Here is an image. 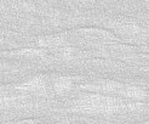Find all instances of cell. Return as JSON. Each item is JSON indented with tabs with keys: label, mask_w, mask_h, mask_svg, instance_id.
<instances>
[{
	"label": "cell",
	"mask_w": 149,
	"mask_h": 124,
	"mask_svg": "<svg viewBox=\"0 0 149 124\" xmlns=\"http://www.w3.org/2000/svg\"><path fill=\"white\" fill-rule=\"evenodd\" d=\"M15 54H17L19 56H24V57H45L46 56V51L42 49H33V48H27V49H22L16 51Z\"/></svg>",
	"instance_id": "cell-6"
},
{
	"label": "cell",
	"mask_w": 149,
	"mask_h": 124,
	"mask_svg": "<svg viewBox=\"0 0 149 124\" xmlns=\"http://www.w3.org/2000/svg\"><path fill=\"white\" fill-rule=\"evenodd\" d=\"M47 86L49 84L45 76H36L19 84L17 89L26 92H33L35 95H46Z\"/></svg>",
	"instance_id": "cell-4"
},
{
	"label": "cell",
	"mask_w": 149,
	"mask_h": 124,
	"mask_svg": "<svg viewBox=\"0 0 149 124\" xmlns=\"http://www.w3.org/2000/svg\"><path fill=\"white\" fill-rule=\"evenodd\" d=\"M144 104L142 102H130L119 97L103 94H86L77 99L69 108L72 112L83 114H116L125 112L142 111Z\"/></svg>",
	"instance_id": "cell-1"
},
{
	"label": "cell",
	"mask_w": 149,
	"mask_h": 124,
	"mask_svg": "<svg viewBox=\"0 0 149 124\" xmlns=\"http://www.w3.org/2000/svg\"><path fill=\"white\" fill-rule=\"evenodd\" d=\"M74 85L73 78L67 77V76H61V77H56L52 82V88L54 91L58 95H64L67 92H69L72 90V88Z\"/></svg>",
	"instance_id": "cell-5"
},
{
	"label": "cell",
	"mask_w": 149,
	"mask_h": 124,
	"mask_svg": "<svg viewBox=\"0 0 149 124\" xmlns=\"http://www.w3.org/2000/svg\"><path fill=\"white\" fill-rule=\"evenodd\" d=\"M81 89H85V90L96 92V94L121 95L124 97L136 100V101H142L147 97L146 91L143 89H141V88L135 86V85L118 83V82H114V80H98V82L81 85Z\"/></svg>",
	"instance_id": "cell-2"
},
{
	"label": "cell",
	"mask_w": 149,
	"mask_h": 124,
	"mask_svg": "<svg viewBox=\"0 0 149 124\" xmlns=\"http://www.w3.org/2000/svg\"><path fill=\"white\" fill-rule=\"evenodd\" d=\"M38 44L41 48L44 46L47 49H52L61 56H69L72 54V49L69 46V44L65 41L64 38H62L59 35L42 36V38L38 40Z\"/></svg>",
	"instance_id": "cell-3"
}]
</instances>
